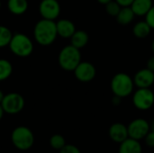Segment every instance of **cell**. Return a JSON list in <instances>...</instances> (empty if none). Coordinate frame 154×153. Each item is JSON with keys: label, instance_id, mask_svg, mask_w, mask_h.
<instances>
[{"label": "cell", "instance_id": "7c38bea8", "mask_svg": "<svg viewBox=\"0 0 154 153\" xmlns=\"http://www.w3.org/2000/svg\"><path fill=\"white\" fill-rule=\"evenodd\" d=\"M108 134L110 139L116 143H121L129 137L127 126L121 123H116L112 124L109 128Z\"/></svg>", "mask_w": 154, "mask_h": 153}, {"label": "cell", "instance_id": "ba28073f", "mask_svg": "<svg viewBox=\"0 0 154 153\" xmlns=\"http://www.w3.org/2000/svg\"><path fill=\"white\" fill-rule=\"evenodd\" d=\"M129 138L140 141L143 139L151 130L150 124L143 118H137L132 121L127 126Z\"/></svg>", "mask_w": 154, "mask_h": 153}, {"label": "cell", "instance_id": "ffe728a7", "mask_svg": "<svg viewBox=\"0 0 154 153\" xmlns=\"http://www.w3.org/2000/svg\"><path fill=\"white\" fill-rule=\"evenodd\" d=\"M13 72L11 62L5 59H0V81L7 79Z\"/></svg>", "mask_w": 154, "mask_h": 153}, {"label": "cell", "instance_id": "9a60e30c", "mask_svg": "<svg viewBox=\"0 0 154 153\" xmlns=\"http://www.w3.org/2000/svg\"><path fill=\"white\" fill-rule=\"evenodd\" d=\"M152 0H134L131 8L137 16H145L152 6Z\"/></svg>", "mask_w": 154, "mask_h": 153}, {"label": "cell", "instance_id": "44dd1931", "mask_svg": "<svg viewBox=\"0 0 154 153\" xmlns=\"http://www.w3.org/2000/svg\"><path fill=\"white\" fill-rule=\"evenodd\" d=\"M13 33L9 28L4 25H0V48L8 46L12 39Z\"/></svg>", "mask_w": 154, "mask_h": 153}, {"label": "cell", "instance_id": "d4e9b609", "mask_svg": "<svg viewBox=\"0 0 154 153\" xmlns=\"http://www.w3.org/2000/svg\"><path fill=\"white\" fill-rule=\"evenodd\" d=\"M60 153H81L79 149L72 144H66L60 151Z\"/></svg>", "mask_w": 154, "mask_h": 153}, {"label": "cell", "instance_id": "7402d4cb", "mask_svg": "<svg viewBox=\"0 0 154 153\" xmlns=\"http://www.w3.org/2000/svg\"><path fill=\"white\" fill-rule=\"evenodd\" d=\"M50 145L55 151H60L66 145L65 138L60 134H54L50 138Z\"/></svg>", "mask_w": 154, "mask_h": 153}, {"label": "cell", "instance_id": "8992f818", "mask_svg": "<svg viewBox=\"0 0 154 153\" xmlns=\"http://www.w3.org/2000/svg\"><path fill=\"white\" fill-rule=\"evenodd\" d=\"M24 98L18 93H8L5 95L1 106L5 113L8 115H16L24 107Z\"/></svg>", "mask_w": 154, "mask_h": 153}, {"label": "cell", "instance_id": "d6a6232c", "mask_svg": "<svg viewBox=\"0 0 154 153\" xmlns=\"http://www.w3.org/2000/svg\"><path fill=\"white\" fill-rule=\"evenodd\" d=\"M151 126V131H152L154 132V121L152 122V125H150Z\"/></svg>", "mask_w": 154, "mask_h": 153}, {"label": "cell", "instance_id": "8fae6325", "mask_svg": "<svg viewBox=\"0 0 154 153\" xmlns=\"http://www.w3.org/2000/svg\"><path fill=\"white\" fill-rule=\"evenodd\" d=\"M134 83L138 88H148L154 83V72L149 69H142L134 77Z\"/></svg>", "mask_w": 154, "mask_h": 153}, {"label": "cell", "instance_id": "4316f807", "mask_svg": "<svg viewBox=\"0 0 154 153\" xmlns=\"http://www.w3.org/2000/svg\"><path fill=\"white\" fill-rule=\"evenodd\" d=\"M120 5L121 7H125V6H131L132 3L134 2V0H116Z\"/></svg>", "mask_w": 154, "mask_h": 153}, {"label": "cell", "instance_id": "ac0fdd59", "mask_svg": "<svg viewBox=\"0 0 154 153\" xmlns=\"http://www.w3.org/2000/svg\"><path fill=\"white\" fill-rule=\"evenodd\" d=\"M134 13L132 10L131 6H125V7H121L118 14L116 16V21L119 24L122 25H127L130 24L134 19Z\"/></svg>", "mask_w": 154, "mask_h": 153}, {"label": "cell", "instance_id": "2e32d148", "mask_svg": "<svg viewBox=\"0 0 154 153\" xmlns=\"http://www.w3.org/2000/svg\"><path fill=\"white\" fill-rule=\"evenodd\" d=\"M69 39H70V44L80 50L81 48H84L88 44L89 37L87 32L83 30H78V31L76 30Z\"/></svg>", "mask_w": 154, "mask_h": 153}, {"label": "cell", "instance_id": "d6986e66", "mask_svg": "<svg viewBox=\"0 0 154 153\" xmlns=\"http://www.w3.org/2000/svg\"><path fill=\"white\" fill-rule=\"evenodd\" d=\"M152 28L145 21H140L134 25L133 33L138 39H144L151 33Z\"/></svg>", "mask_w": 154, "mask_h": 153}, {"label": "cell", "instance_id": "3957f363", "mask_svg": "<svg viewBox=\"0 0 154 153\" xmlns=\"http://www.w3.org/2000/svg\"><path fill=\"white\" fill-rule=\"evenodd\" d=\"M11 142L17 150L25 151L33 146L34 135L28 127L18 126L11 133Z\"/></svg>", "mask_w": 154, "mask_h": 153}, {"label": "cell", "instance_id": "6da1fadb", "mask_svg": "<svg viewBox=\"0 0 154 153\" xmlns=\"http://www.w3.org/2000/svg\"><path fill=\"white\" fill-rule=\"evenodd\" d=\"M33 36L35 41L42 46L51 45L57 36L56 22L52 20L42 19L36 23L33 29Z\"/></svg>", "mask_w": 154, "mask_h": 153}, {"label": "cell", "instance_id": "e0dca14e", "mask_svg": "<svg viewBox=\"0 0 154 153\" xmlns=\"http://www.w3.org/2000/svg\"><path fill=\"white\" fill-rule=\"evenodd\" d=\"M8 10L15 15H21L24 14L28 9L27 0H8L7 1Z\"/></svg>", "mask_w": 154, "mask_h": 153}, {"label": "cell", "instance_id": "836d02e7", "mask_svg": "<svg viewBox=\"0 0 154 153\" xmlns=\"http://www.w3.org/2000/svg\"><path fill=\"white\" fill-rule=\"evenodd\" d=\"M152 52L154 53V40L153 41H152Z\"/></svg>", "mask_w": 154, "mask_h": 153}, {"label": "cell", "instance_id": "e575fe53", "mask_svg": "<svg viewBox=\"0 0 154 153\" xmlns=\"http://www.w3.org/2000/svg\"><path fill=\"white\" fill-rule=\"evenodd\" d=\"M0 8H1V0H0Z\"/></svg>", "mask_w": 154, "mask_h": 153}, {"label": "cell", "instance_id": "7a4b0ae2", "mask_svg": "<svg viewBox=\"0 0 154 153\" xmlns=\"http://www.w3.org/2000/svg\"><path fill=\"white\" fill-rule=\"evenodd\" d=\"M134 83L133 78L126 73L116 74L111 80V90L115 96L124 98L130 96L134 91Z\"/></svg>", "mask_w": 154, "mask_h": 153}, {"label": "cell", "instance_id": "30bf717a", "mask_svg": "<svg viewBox=\"0 0 154 153\" xmlns=\"http://www.w3.org/2000/svg\"><path fill=\"white\" fill-rule=\"evenodd\" d=\"M76 78L80 82H90L92 81L97 74L95 66L88 61H80V63L73 70Z\"/></svg>", "mask_w": 154, "mask_h": 153}, {"label": "cell", "instance_id": "484cf974", "mask_svg": "<svg viewBox=\"0 0 154 153\" xmlns=\"http://www.w3.org/2000/svg\"><path fill=\"white\" fill-rule=\"evenodd\" d=\"M144 138H145V143L149 147H154V132L150 130V132L147 133V135Z\"/></svg>", "mask_w": 154, "mask_h": 153}, {"label": "cell", "instance_id": "5b68a950", "mask_svg": "<svg viewBox=\"0 0 154 153\" xmlns=\"http://www.w3.org/2000/svg\"><path fill=\"white\" fill-rule=\"evenodd\" d=\"M10 50L18 57H27L33 50V44L31 39L23 33L13 34L9 43Z\"/></svg>", "mask_w": 154, "mask_h": 153}, {"label": "cell", "instance_id": "f546056e", "mask_svg": "<svg viewBox=\"0 0 154 153\" xmlns=\"http://www.w3.org/2000/svg\"><path fill=\"white\" fill-rule=\"evenodd\" d=\"M4 114H5V111H4V109H3V107H2V106L0 104V121L3 118V116H4Z\"/></svg>", "mask_w": 154, "mask_h": 153}, {"label": "cell", "instance_id": "277c9868", "mask_svg": "<svg viewBox=\"0 0 154 153\" xmlns=\"http://www.w3.org/2000/svg\"><path fill=\"white\" fill-rule=\"evenodd\" d=\"M59 64L64 70L73 71L81 61V53L79 49L70 45L65 46L59 54Z\"/></svg>", "mask_w": 154, "mask_h": 153}, {"label": "cell", "instance_id": "4dcf8cb0", "mask_svg": "<svg viewBox=\"0 0 154 153\" xmlns=\"http://www.w3.org/2000/svg\"><path fill=\"white\" fill-rule=\"evenodd\" d=\"M110 1H112V0H97V2L100 3V4H102V5H106L108 2H110Z\"/></svg>", "mask_w": 154, "mask_h": 153}, {"label": "cell", "instance_id": "5bb4252c", "mask_svg": "<svg viewBox=\"0 0 154 153\" xmlns=\"http://www.w3.org/2000/svg\"><path fill=\"white\" fill-rule=\"evenodd\" d=\"M143 148L139 141L127 138L120 143L118 153H142Z\"/></svg>", "mask_w": 154, "mask_h": 153}, {"label": "cell", "instance_id": "f1b7e54d", "mask_svg": "<svg viewBox=\"0 0 154 153\" xmlns=\"http://www.w3.org/2000/svg\"><path fill=\"white\" fill-rule=\"evenodd\" d=\"M120 102H121V97H118V96H114V98H113V103L115 104V105H119L120 104Z\"/></svg>", "mask_w": 154, "mask_h": 153}, {"label": "cell", "instance_id": "1f68e13d", "mask_svg": "<svg viewBox=\"0 0 154 153\" xmlns=\"http://www.w3.org/2000/svg\"><path fill=\"white\" fill-rule=\"evenodd\" d=\"M4 96H5V95H4L3 91L0 90V104L2 103V101H3V99H4Z\"/></svg>", "mask_w": 154, "mask_h": 153}, {"label": "cell", "instance_id": "cb8c5ba5", "mask_svg": "<svg viewBox=\"0 0 154 153\" xmlns=\"http://www.w3.org/2000/svg\"><path fill=\"white\" fill-rule=\"evenodd\" d=\"M145 22L150 25L152 29H154V5L152 6V8L145 14Z\"/></svg>", "mask_w": 154, "mask_h": 153}, {"label": "cell", "instance_id": "603a6c76", "mask_svg": "<svg viewBox=\"0 0 154 153\" xmlns=\"http://www.w3.org/2000/svg\"><path fill=\"white\" fill-rule=\"evenodd\" d=\"M105 5H106V13H107L109 15L114 16V17H116V16L118 14V13H119V11H120V9H121V5H120L116 0L110 1V2H108L107 4H106Z\"/></svg>", "mask_w": 154, "mask_h": 153}, {"label": "cell", "instance_id": "83f0119b", "mask_svg": "<svg viewBox=\"0 0 154 153\" xmlns=\"http://www.w3.org/2000/svg\"><path fill=\"white\" fill-rule=\"evenodd\" d=\"M146 68L154 72V55L148 60L147 64H146Z\"/></svg>", "mask_w": 154, "mask_h": 153}, {"label": "cell", "instance_id": "9c48e42d", "mask_svg": "<svg viewBox=\"0 0 154 153\" xmlns=\"http://www.w3.org/2000/svg\"><path fill=\"white\" fill-rule=\"evenodd\" d=\"M39 13L42 19L54 21L60 13V3L57 0H42L39 5Z\"/></svg>", "mask_w": 154, "mask_h": 153}, {"label": "cell", "instance_id": "4fadbf2b", "mask_svg": "<svg viewBox=\"0 0 154 153\" xmlns=\"http://www.w3.org/2000/svg\"><path fill=\"white\" fill-rule=\"evenodd\" d=\"M57 33L61 38H70L76 31V26L73 22L68 19H60L56 22Z\"/></svg>", "mask_w": 154, "mask_h": 153}, {"label": "cell", "instance_id": "52a82bcc", "mask_svg": "<svg viewBox=\"0 0 154 153\" xmlns=\"http://www.w3.org/2000/svg\"><path fill=\"white\" fill-rule=\"evenodd\" d=\"M133 103L139 110H149L154 105V93L150 87L138 88L133 96Z\"/></svg>", "mask_w": 154, "mask_h": 153}]
</instances>
